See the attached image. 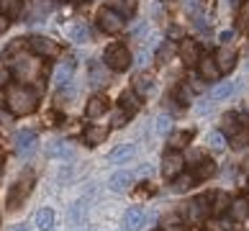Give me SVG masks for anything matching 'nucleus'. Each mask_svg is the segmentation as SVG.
<instances>
[{
	"label": "nucleus",
	"instance_id": "obj_29",
	"mask_svg": "<svg viewBox=\"0 0 249 231\" xmlns=\"http://www.w3.org/2000/svg\"><path fill=\"white\" fill-rule=\"evenodd\" d=\"M121 108L126 110L128 116H134L136 110H139V95H136L134 90H126L124 95H121Z\"/></svg>",
	"mask_w": 249,
	"mask_h": 231
},
{
	"label": "nucleus",
	"instance_id": "obj_13",
	"mask_svg": "<svg viewBox=\"0 0 249 231\" xmlns=\"http://www.w3.org/2000/svg\"><path fill=\"white\" fill-rule=\"evenodd\" d=\"M198 75L206 80V82H216V80L221 77V72H218L216 62L211 59V57H200V59H198Z\"/></svg>",
	"mask_w": 249,
	"mask_h": 231
},
{
	"label": "nucleus",
	"instance_id": "obj_8",
	"mask_svg": "<svg viewBox=\"0 0 249 231\" xmlns=\"http://www.w3.org/2000/svg\"><path fill=\"white\" fill-rule=\"evenodd\" d=\"M29 193H31V180L16 182L13 188H11V193H8V211H16L26 198H29Z\"/></svg>",
	"mask_w": 249,
	"mask_h": 231
},
{
	"label": "nucleus",
	"instance_id": "obj_2",
	"mask_svg": "<svg viewBox=\"0 0 249 231\" xmlns=\"http://www.w3.org/2000/svg\"><path fill=\"white\" fill-rule=\"evenodd\" d=\"M106 67L113 70V72H126L131 67V52L126 49L124 44H110L106 49Z\"/></svg>",
	"mask_w": 249,
	"mask_h": 231
},
{
	"label": "nucleus",
	"instance_id": "obj_6",
	"mask_svg": "<svg viewBox=\"0 0 249 231\" xmlns=\"http://www.w3.org/2000/svg\"><path fill=\"white\" fill-rule=\"evenodd\" d=\"M182 167H185V157H182L178 149H172L164 154V160H162V175L167 180H175L178 175L182 172Z\"/></svg>",
	"mask_w": 249,
	"mask_h": 231
},
{
	"label": "nucleus",
	"instance_id": "obj_32",
	"mask_svg": "<svg viewBox=\"0 0 249 231\" xmlns=\"http://www.w3.org/2000/svg\"><path fill=\"white\" fill-rule=\"evenodd\" d=\"M47 154L49 157H59V160H64V157H72V149L67 144H62V142H52L47 146Z\"/></svg>",
	"mask_w": 249,
	"mask_h": 231
},
{
	"label": "nucleus",
	"instance_id": "obj_45",
	"mask_svg": "<svg viewBox=\"0 0 249 231\" xmlns=\"http://www.w3.org/2000/svg\"><path fill=\"white\" fill-rule=\"evenodd\" d=\"M8 23H11V21H8L5 16H0V34H5V29H8Z\"/></svg>",
	"mask_w": 249,
	"mask_h": 231
},
{
	"label": "nucleus",
	"instance_id": "obj_47",
	"mask_svg": "<svg viewBox=\"0 0 249 231\" xmlns=\"http://www.w3.org/2000/svg\"><path fill=\"white\" fill-rule=\"evenodd\" d=\"M0 121H11V116H8V113H0Z\"/></svg>",
	"mask_w": 249,
	"mask_h": 231
},
{
	"label": "nucleus",
	"instance_id": "obj_1",
	"mask_svg": "<svg viewBox=\"0 0 249 231\" xmlns=\"http://www.w3.org/2000/svg\"><path fill=\"white\" fill-rule=\"evenodd\" d=\"M5 106L11 110V116H29L39 106V92L29 85H13V88H8Z\"/></svg>",
	"mask_w": 249,
	"mask_h": 231
},
{
	"label": "nucleus",
	"instance_id": "obj_44",
	"mask_svg": "<svg viewBox=\"0 0 249 231\" xmlns=\"http://www.w3.org/2000/svg\"><path fill=\"white\" fill-rule=\"evenodd\" d=\"M139 175H142V178H149V175H152V164H144V167L139 170Z\"/></svg>",
	"mask_w": 249,
	"mask_h": 231
},
{
	"label": "nucleus",
	"instance_id": "obj_37",
	"mask_svg": "<svg viewBox=\"0 0 249 231\" xmlns=\"http://www.w3.org/2000/svg\"><path fill=\"white\" fill-rule=\"evenodd\" d=\"M172 57V44H162L157 52V64H167V59Z\"/></svg>",
	"mask_w": 249,
	"mask_h": 231
},
{
	"label": "nucleus",
	"instance_id": "obj_5",
	"mask_svg": "<svg viewBox=\"0 0 249 231\" xmlns=\"http://www.w3.org/2000/svg\"><path fill=\"white\" fill-rule=\"evenodd\" d=\"M29 49L36 54V57H44V59H52V57H59V46L57 41L47 39V36H31L29 41Z\"/></svg>",
	"mask_w": 249,
	"mask_h": 231
},
{
	"label": "nucleus",
	"instance_id": "obj_7",
	"mask_svg": "<svg viewBox=\"0 0 249 231\" xmlns=\"http://www.w3.org/2000/svg\"><path fill=\"white\" fill-rule=\"evenodd\" d=\"M36 142H39V136H36V131H16V136H13V146H16V152L18 154H31L34 149H36Z\"/></svg>",
	"mask_w": 249,
	"mask_h": 231
},
{
	"label": "nucleus",
	"instance_id": "obj_51",
	"mask_svg": "<svg viewBox=\"0 0 249 231\" xmlns=\"http://www.w3.org/2000/svg\"><path fill=\"white\" fill-rule=\"evenodd\" d=\"M75 3H80V0H75Z\"/></svg>",
	"mask_w": 249,
	"mask_h": 231
},
{
	"label": "nucleus",
	"instance_id": "obj_4",
	"mask_svg": "<svg viewBox=\"0 0 249 231\" xmlns=\"http://www.w3.org/2000/svg\"><path fill=\"white\" fill-rule=\"evenodd\" d=\"M98 26L106 34H121L124 26H126V18L118 11H113V8H100L98 11Z\"/></svg>",
	"mask_w": 249,
	"mask_h": 231
},
{
	"label": "nucleus",
	"instance_id": "obj_38",
	"mask_svg": "<svg viewBox=\"0 0 249 231\" xmlns=\"http://www.w3.org/2000/svg\"><path fill=\"white\" fill-rule=\"evenodd\" d=\"M167 36L172 41H182V39H185V29L178 26V23H172V26H167Z\"/></svg>",
	"mask_w": 249,
	"mask_h": 231
},
{
	"label": "nucleus",
	"instance_id": "obj_34",
	"mask_svg": "<svg viewBox=\"0 0 249 231\" xmlns=\"http://www.w3.org/2000/svg\"><path fill=\"white\" fill-rule=\"evenodd\" d=\"M208 146H211L213 152H224V149H226V136L221 134V131H213V134L208 136Z\"/></svg>",
	"mask_w": 249,
	"mask_h": 231
},
{
	"label": "nucleus",
	"instance_id": "obj_33",
	"mask_svg": "<svg viewBox=\"0 0 249 231\" xmlns=\"http://www.w3.org/2000/svg\"><path fill=\"white\" fill-rule=\"evenodd\" d=\"M113 11H118L124 18L136 13V0H113Z\"/></svg>",
	"mask_w": 249,
	"mask_h": 231
},
{
	"label": "nucleus",
	"instance_id": "obj_30",
	"mask_svg": "<svg viewBox=\"0 0 249 231\" xmlns=\"http://www.w3.org/2000/svg\"><path fill=\"white\" fill-rule=\"evenodd\" d=\"M70 39L77 41V44H85V41H90V29H88L85 23L72 26V29H70Z\"/></svg>",
	"mask_w": 249,
	"mask_h": 231
},
{
	"label": "nucleus",
	"instance_id": "obj_28",
	"mask_svg": "<svg viewBox=\"0 0 249 231\" xmlns=\"http://www.w3.org/2000/svg\"><path fill=\"white\" fill-rule=\"evenodd\" d=\"M0 16H5L8 21L18 18L21 16V0H0Z\"/></svg>",
	"mask_w": 249,
	"mask_h": 231
},
{
	"label": "nucleus",
	"instance_id": "obj_24",
	"mask_svg": "<svg viewBox=\"0 0 249 231\" xmlns=\"http://www.w3.org/2000/svg\"><path fill=\"white\" fill-rule=\"evenodd\" d=\"M193 175H196L198 180H208V178H213V175H216V162H213V160H208V157H203V160L196 164Z\"/></svg>",
	"mask_w": 249,
	"mask_h": 231
},
{
	"label": "nucleus",
	"instance_id": "obj_3",
	"mask_svg": "<svg viewBox=\"0 0 249 231\" xmlns=\"http://www.w3.org/2000/svg\"><path fill=\"white\" fill-rule=\"evenodd\" d=\"M211 216V195H198L188 203V211H185V218L188 224H203Z\"/></svg>",
	"mask_w": 249,
	"mask_h": 231
},
{
	"label": "nucleus",
	"instance_id": "obj_35",
	"mask_svg": "<svg viewBox=\"0 0 249 231\" xmlns=\"http://www.w3.org/2000/svg\"><path fill=\"white\" fill-rule=\"evenodd\" d=\"M175 100H178L180 106H188L190 103V88L188 85H180L178 90H175Z\"/></svg>",
	"mask_w": 249,
	"mask_h": 231
},
{
	"label": "nucleus",
	"instance_id": "obj_36",
	"mask_svg": "<svg viewBox=\"0 0 249 231\" xmlns=\"http://www.w3.org/2000/svg\"><path fill=\"white\" fill-rule=\"evenodd\" d=\"M236 21H239V29H247V31H249V3H244L242 8H239Z\"/></svg>",
	"mask_w": 249,
	"mask_h": 231
},
{
	"label": "nucleus",
	"instance_id": "obj_20",
	"mask_svg": "<svg viewBox=\"0 0 249 231\" xmlns=\"http://www.w3.org/2000/svg\"><path fill=\"white\" fill-rule=\"evenodd\" d=\"M229 216H231V221H247L249 218V200L247 198L231 200V206H229Z\"/></svg>",
	"mask_w": 249,
	"mask_h": 231
},
{
	"label": "nucleus",
	"instance_id": "obj_40",
	"mask_svg": "<svg viewBox=\"0 0 249 231\" xmlns=\"http://www.w3.org/2000/svg\"><path fill=\"white\" fill-rule=\"evenodd\" d=\"M167 128H170V116H160V118H157V131L164 134Z\"/></svg>",
	"mask_w": 249,
	"mask_h": 231
},
{
	"label": "nucleus",
	"instance_id": "obj_25",
	"mask_svg": "<svg viewBox=\"0 0 249 231\" xmlns=\"http://www.w3.org/2000/svg\"><path fill=\"white\" fill-rule=\"evenodd\" d=\"M34 224L39 231H49L54 226V211L52 208H41V211H36V218H34Z\"/></svg>",
	"mask_w": 249,
	"mask_h": 231
},
{
	"label": "nucleus",
	"instance_id": "obj_27",
	"mask_svg": "<svg viewBox=\"0 0 249 231\" xmlns=\"http://www.w3.org/2000/svg\"><path fill=\"white\" fill-rule=\"evenodd\" d=\"M193 142V131H172L167 136V144L172 149H182V146H188Z\"/></svg>",
	"mask_w": 249,
	"mask_h": 231
},
{
	"label": "nucleus",
	"instance_id": "obj_15",
	"mask_svg": "<svg viewBox=\"0 0 249 231\" xmlns=\"http://www.w3.org/2000/svg\"><path fill=\"white\" fill-rule=\"evenodd\" d=\"M144 211L142 208H128L124 213V231H139L144 226Z\"/></svg>",
	"mask_w": 249,
	"mask_h": 231
},
{
	"label": "nucleus",
	"instance_id": "obj_46",
	"mask_svg": "<svg viewBox=\"0 0 249 231\" xmlns=\"http://www.w3.org/2000/svg\"><path fill=\"white\" fill-rule=\"evenodd\" d=\"M234 39V31H224L221 34V41H231Z\"/></svg>",
	"mask_w": 249,
	"mask_h": 231
},
{
	"label": "nucleus",
	"instance_id": "obj_10",
	"mask_svg": "<svg viewBox=\"0 0 249 231\" xmlns=\"http://www.w3.org/2000/svg\"><path fill=\"white\" fill-rule=\"evenodd\" d=\"M131 185H134V175L126 170L110 175V180H108V188L113 193H126V190H131Z\"/></svg>",
	"mask_w": 249,
	"mask_h": 231
},
{
	"label": "nucleus",
	"instance_id": "obj_9",
	"mask_svg": "<svg viewBox=\"0 0 249 231\" xmlns=\"http://www.w3.org/2000/svg\"><path fill=\"white\" fill-rule=\"evenodd\" d=\"M213 62H216L218 72H231V70L236 67V52L229 49V46H221V49L216 52Z\"/></svg>",
	"mask_w": 249,
	"mask_h": 231
},
{
	"label": "nucleus",
	"instance_id": "obj_21",
	"mask_svg": "<svg viewBox=\"0 0 249 231\" xmlns=\"http://www.w3.org/2000/svg\"><path fill=\"white\" fill-rule=\"evenodd\" d=\"M152 90H154V77H152V75L142 72V75H136V77H134V92H136L139 98L149 95Z\"/></svg>",
	"mask_w": 249,
	"mask_h": 231
},
{
	"label": "nucleus",
	"instance_id": "obj_19",
	"mask_svg": "<svg viewBox=\"0 0 249 231\" xmlns=\"http://www.w3.org/2000/svg\"><path fill=\"white\" fill-rule=\"evenodd\" d=\"M229 206H231V200H229V195L224 190H218L211 195V216H221V213H226Z\"/></svg>",
	"mask_w": 249,
	"mask_h": 231
},
{
	"label": "nucleus",
	"instance_id": "obj_11",
	"mask_svg": "<svg viewBox=\"0 0 249 231\" xmlns=\"http://www.w3.org/2000/svg\"><path fill=\"white\" fill-rule=\"evenodd\" d=\"M110 82V75L106 70V62H90V85L103 88Z\"/></svg>",
	"mask_w": 249,
	"mask_h": 231
},
{
	"label": "nucleus",
	"instance_id": "obj_43",
	"mask_svg": "<svg viewBox=\"0 0 249 231\" xmlns=\"http://www.w3.org/2000/svg\"><path fill=\"white\" fill-rule=\"evenodd\" d=\"M8 82H11V70H0V90L8 88Z\"/></svg>",
	"mask_w": 249,
	"mask_h": 231
},
{
	"label": "nucleus",
	"instance_id": "obj_42",
	"mask_svg": "<svg viewBox=\"0 0 249 231\" xmlns=\"http://www.w3.org/2000/svg\"><path fill=\"white\" fill-rule=\"evenodd\" d=\"M126 121H128V113H126V110L121 108V110H118V113L113 116V126H124Z\"/></svg>",
	"mask_w": 249,
	"mask_h": 231
},
{
	"label": "nucleus",
	"instance_id": "obj_12",
	"mask_svg": "<svg viewBox=\"0 0 249 231\" xmlns=\"http://www.w3.org/2000/svg\"><path fill=\"white\" fill-rule=\"evenodd\" d=\"M180 57H182V62H185V64H198V59H200V46H198V41L182 39V44H180Z\"/></svg>",
	"mask_w": 249,
	"mask_h": 231
},
{
	"label": "nucleus",
	"instance_id": "obj_14",
	"mask_svg": "<svg viewBox=\"0 0 249 231\" xmlns=\"http://www.w3.org/2000/svg\"><path fill=\"white\" fill-rule=\"evenodd\" d=\"M72 75H75V62L72 59H64L57 70H54V82H57L59 88H67L70 85V80Z\"/></svg>",
	"mask_w": 249,
	"mask_h": 231
},
{
	"label": "nucleus",
	"instance_id": "obj_39",
	"mask_svg": "<svg viewBox=\"0 0 249 231\" xmlns=\"http://www.w3.org/2000/svg\"><path fill=\"white\" fill-rule=\"evenodd\" d=\"M72 95H75V90L72 88H67V90H59V95H57V108H62V106H67V100H72Z\"/></svg>",
	"mask_w": 249,
	"mask_h": 231
},
{
	"label": "nucleus",
	"instance_id": "obj_49",
	"mask_svg": "<svg viewBox=\"0 0 249 231\" xmlns=\"http://www.w3.org/2000/svg\"><path fill=\"white\" fill-rule=\"evenodd\" d=\"M13 231H29V229H26V226H16Z\"/></svg>",
	"mask_w": 249,
	"mask_h": 231
},
{
	"label": "nucleus",
	"instance_id": "obj_18",
	"mask_svg": "<svg viewBox=\"0 0 249 231\" xmlns=\"http://www.w3.org/2000/svg\"><path fill=\"white\" fill-rule=\"evenodd\" d=\"M108 110V98L103 95H93L88 100V106H85V116L88 118H98V116H103Z\"/></svg>",
	"mask_w": 249,
	"mask_h": 231
},
{
	"label": "nucleus",
	"instance_id": "obj_31",
	"mask_svg": "<svg viewBox=\"0 0 249 231\" xmlns=\"http://www.w3.org/2000/svg\"><path fill=\"white\" fill-rule=\"evenodd\" d=\"M247 144H249V121L231 136V146H234V149H242V146H247Z\"/></svg>",
	"mask_w": 249,
	"mask_h": 231
},
{
	"label": "nucleus",
	"instance_id": "obj_26",
	"mask_svg": "<svg viewBox=\"0 0 249 231\" xmlns=\"http://www.w3.org/2000/svg\"><path fill=\"white\" fill-rule=\"evenodd\" d=\"M234 90H236V82H231V80L218 82V85L211 90V100H224V98H229V95H234Z\"/></svg>",
	"mask_w": 249,
	"mask_h": 231
},
{
	"label": "nucleus",
	"instance_id": "obj_23",
	"mask_svg": "<svg viewBox=\"0 0 249 231\" xmlns=\"http://www.w3.org/2000/svg\"><path fill=\"white\" fill-rule=\"evenodd\" d=\"M247 121H249V118L242 116V113H226L224 116V131H229V136H234Z\"/></svg>",
	"mask_w": 249,
	"mask_h": 231
},
{
	"label": "nucleus",
	"instance_id": "obj_50",
	"mask_svg": "<svg viewBox=\"0 0 249 231\" xmlns=\"http://www.w3.org/2000/svg\"><path fill=\"white\" fill-rule=\"evenodd\" d=\"M0 103H3V92H0Z\"/></svg>",
	"mask_w": 249,
	"mask_h": 231
},
{
	"label": "nucleus",
	"instance_id": "obj_48",
	"mask_svg": "<svg viewBox=\"0 0 249 231\" xmlns=\"http://www.w3.org/2000/svg\"><path fill=\"white\" fill-rule=\"evenodd\" d=\"M0 178H3V154H0Z\"/></svg>",
	"mask_w": 249,
	"mask_h": 231
},
{
	"label": "nucleus",
	"instance_id": "obj_41",
	"mask_svg": "<svg viewBox=\"0 0 249 231\" xmlns=\"http://www.w3.org/2000/svg\"><path fill=\"white\" fill-rule=\"evenodd\" d=\"M190 82H193V85H190V90H196V92H203V90H206V80H203L200 75H198V77H193Z\"/></svg>",
	"mask_w": 249,
	"mask_h": 231
},
{
	"label": "nucleus",
	"instance_id": "obj_17",
	"mask_svg": "<svg viewBox=\"0 0 249 231\" xmlns=\"http://www.w3.org/2000/svg\"><path fill=\"white\" fill-rule=\"evenodd\" d=\"M106 139H108V128L106 126H95V124L85 126V144L88 146H98V144H103Z\"/></svg>",
	"mask_w": 249,
	"mask_h": 231
},
{
	"label": "nucleus",
	"instance_id": "obj_22",
	"mask_svg": "<svg viewBox=\"0 0 249 231\" xmlns=\"http://www.w3.org/2000/svg\"><path fill=\"white\" fill-rule=\"evenodd\" d=\"M196 182H198V178H196L193 172H188V175L180 172L178 178L172 180V190H175V193H188L190 188H196Z\"/></svg>",
	"mask_w": 249,
	"mask_h": 231
},
{
	"label": "nucleus",
	"instance_id": "obj_16",
	"mask_svg": "<svg viewBox=\"0 0 249 231\" xmlns=\"http://www.w3.org/2000/svg\"><path fill=\"white\" fill-rule=\"evenodd\" d=\"M134 154H136V146L134 144H121V146H116V149L108 154V162L110 164H126Z\"/></svg>",
	"mask_w": 249,
	"mask_h": 231
}]
</instances>
